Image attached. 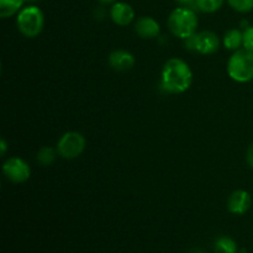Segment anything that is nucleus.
<instances>
[{"mask_svg": "<svg viewBox=\"0 0 253 253\" xmlns=\"http://www.w3.org/2000/svg\"><path fill=\"white\" fill-rule=\"evenodd\" d=\"M227 74L237 83L253 81V52L246 48L234 51L227 62Z\"/></svg>", "mask_w": 253, "mask_h": 253, "instance_id": "3", "label": "nucleus"}, {"mask_svg": "<svg viewBox=\"0 0 253 253\" xmlns=\"http://www.w3.org/2000/svg\"><path fill=\"white\" fill-rule=\"evenodd\" d=\"M230 6L237 12L246 14L253 10V0H227Z\"/></svg>", "mask_w": 253, "mask_h": 253, "instance_id": "17", "label": "nucleus"}, {"mask_svg": "<svg viewBox=\"0 0 253 253\" xmlns=\"http://www.w3.org/2000/svg\"><path fill=\"white\" fill-rule=\"evenodd\" d=\"M167 25L173 36L187 40L188 37L197 34L199 20L192 7L179 6L170 12L167 20Z\"/></svg>", "mask_w": 253, "mask_h": 253, "instance_id": "2", "label": "nucleus"}, {"mask_svg": "<svg viewBox=\"0 0 253 253\" xmlns=\"http://www.w3.org/2000/svg\"><path fill=\"white\" fill-rule=\"evenodd\" d=\"M175 1H177L180 6L190 7V6H193V5L195 6V1H197V0H175Z\"/></svg>", "mask_w": 253, "mask_h": 253, "instance_id": "20", "label": "nucleus"}, {"mask_svg": "<svg viewBox=\"0 0 253 253\" xmlns=\"http://www.w3.org/2000/svg\"><path fill=\"white\" fill-rule=\"evenodd\" d=\"M135 31L142 39H155L160 35L161 26L156 19L151 16H141L135 22Z\"/></svg>", "mask_w": 253, "mask_h": 253, "instance_id": "11", "label": "nucleus"}, {"mask_svg": "<svg viewBox=\"0 0 253 253\" xmlns=\"http://www.w3.org/2000/svg\"><path fill=\"white\" fill-rule=\"evenodd\" d=\"M57 153L58 152H57L54 148L48 147V146H43V147L40 148L39 152H37L36 160L40 165H42L46 167V166L52 165V163L54 162Z\"/></svg>", "mask_w": 253, "mask_h": 253, "instance_id": "15", "label": "nucleus"}, {"mask_svg": "<svg viewBox=\"0 0 253 253\" xmlns=\"http://www.w3.org/2000/svg\"><path fill=\"white\" fill-rule=\"evenodd\" d=\"M244 48L253 52V26H249L244 31Z\"/></svg>", "mask_w": 253, "mask_h": 253, "instance_id": "18", "label": "nucleus"}, {"mask_svg": "<svg viewBox=\"0 0 253 253\" xmlns=\"http://www.w3.org/2000/svg\"><path fill=\"white\" fill-rule=\"evenodd\" d=\"M101 4H113V2H116V0H98Z\"/></svg>", "mask_w": 253, "mask_h": 253, "instance_id": "22", "label": "nucleus"}, {"mask_svg": "<svg viewBox=\"0 0 253 253\" xmlns=\"http://www.w3.org/2000/svg\"><path fill=\"white\" fill-rule=\"evenodd\" d=\"M85 150V138L77 131L63 133L57 143V152L64 160H76Z\"/></svg>", "mask_w": 253, "mask_h": 253, "instance_id": "5", "label": "nucleus"}, {"mask_svg": "<svg viewBox=\"0 0 253 253\" xmlns=\"http://www.w3.org/2000/svg\"><path fill=\"white\" fill-rule=\"evenodd\" d=\"M193 83V72L189 64L180 58H169L161 73V85L167 93L182 94Z\"/></svg>", "mask_w": 253, "mask_h": 253, "instance_id": "1", "label": "nucleus"}, {"mask_svg": "<svg viewBox=\"0 0 253 253\" xmlns=\"http://www.w3.org/2000/svg\"><path fill=\"white\" fill-rule=\"evenodd\" d=\"M222 43L226 49L230 51H237L240 47L244 46V32L239 29H231L224 35Z\"/></svg>", "mask_w": 253, "mask_h": 253, "instance_id": "12", "label": "nucleus"}, {"mask_svg": "<svg viewBox=\"0 0 253 253\" xmlns=\"http://www.w3.org/2000/svg\"><path fill=\"white\" fill-rule=\"evenodd\" d=\"M16 25L21 35L29 39L39 36L44 26V16L42 10L36 5L22 7L16 16Z\"/></svg>", "mask_w": 253, "mask_h": 253, "instance_id": "4", "label": "nucleus"}, {"mask_svg": "<svg viewBox=\"0 0 253 253\" xmlns=\"http://www.w3.org/2000/svg\"><path fill=\"white\" fill-rule=\"evenodd\" d=\"M246 160H247V163H249L250 167L253 169V142L249 146V148H247Z\"/></svg>", "mask_w": 253, "mask_h": 253, "instance_id": "19", "label": "nucleus"}, {"mask_svg": "<svg viewBox=\"0 0 253 253\" xmlns=\"http://www.w3.org/2000/svg\"><path fill=\"white\" fill-rule=\"evenodd\" d=\"M2 173L12 183H25L30 179L31 168L20 157H10L2 165Z\"/></svg>", "mask_w": 253, "mask_h": 253, "instance_id": "7", "label": "nucleus"}, {"mask_svg": "<svg viewBox=\"0 0 253 253\" xmlns=\"http://www.w3.org/2000/svg\"><path fill=\"white\" fill-rule=\"evenodd\" d=\"M185 47L190 51L199 52L200 54H212L219 49L220 40L217 35L212 31H200L188 37Z\"/></svg>", "mask_w": 253, "mask_h": 253, "instance_id": "6", "label": "nucleus"}, {"mask_svg": "<svg viewBox=\"0 0 253 253\" xmlns=\"http://www.w3.org/2000/svg\"><path fill=\"white\" fill-rule=\"evenodd\" d=\"M252 205L251 195L244 189H237L230 194L227 199V210L234 215H244Z\"/></svg>", "mask_w": 253, "mask_h": 253, "instance_id": "8", "label": "nucleus"}, {"mask_svg": "<svg viewBox=\"0 0 253 253\" xmlns=\"http://www.w3.org/2000/svg\"><path fill=\"white\" fill-rule=\"evenodd\" d=\"M224 1L225 0H197L195 7L205 14H211L217 11L224 5Z\"/></svg>", "mask_w": 253, "mask_h": 253, "instance_id": "16", "label": "nucleus"}, {"mask_svg": "<svg viewBox=\"0 0 253 253\" xmlns=\"http://www.w3.org/2000/svg\"><path fill=\"white\" fill-rule=\"evenodd\" d=\"M110 17L114 24L119 26H127L135 19V10L127 2H114L110 9Z\"/></svg>", "mask_w": 253, "mask_h": 253, "instance_id": "10", "label": "nucleus"}, {"mask_svg": "<svg viewBox=\"0 0 253 253\" xmlns=\"http://www.w3.org/2000/svg\"><path fill=\"white\" fill-rule=\"evenodd\" d=\"M25 0H0V17L7 19L15 14H19Z\"/></svg>", "mask_w": 253, "mask_h": 253, "instance_id": "14", "label": "nucleus"}, {"mask_svg": "<svg viewBox=\"0 0 253 253\" xmlns=\"http://www.w3.org/2000/svg\"><path fill=\"white\" fill-rule=\"evenodd\" d=\"M215 253H237L239 246L237 242L230 236H220L214 242Z\"/></svg>", "mask_w": 253, "mask_h": 253, "instance_id": "13", "label": "nucleus"}, {"mask_svg": "<svg viewBox=\"0 0 253 253\" xmlns=\"http://www.w3.org/2000/svg\"><path fill=\"white\" fill-rule=\"evenodd\" d=\"M109 66L116 72L130 71L136 63L135 56L126 49H115L109 54Z\"/></svg>", "mask_w": 253, "mask_h": 253, "instance_id": "9", "label": "nucleus"}, {"mask_svg": "<svg viewBox=\"0 0 253 253\" xmlns=\"http://www.w3.org/2000/svg\"><path fill=\"white\" fill-rule=\"evenodd\" d=\"M0 148H1V156H5L7 150V143L4 138H1V141H0Z\"/></svg>", "mask_w": 253, "mask_h": 253, "instance_id": "21", "label": "nucleus"}]
</instances>
